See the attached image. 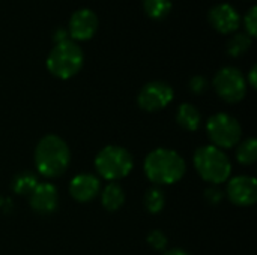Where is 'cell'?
I'll return each mask as SVG.
<instances>
[{"label": "cell", "instance_id": "cell-8", "mask_svg": "<svg viewBox=\"0 0 257 255\" xmlns=\"http://www.w3.org/2000/svg\"><path fill=\"white\" fill-rule=\"evenodd\" d=\"M175 92L173 87L161 80L149 81L146 83L139 95H137V104L143 111L155 113L160 110H164L172 101H173Z\"/></svg>", "mask_w": 257, "mask_h": 255}, {"label": "cell", "instance_id": "cell-7", "mask_svg": "<svg viewBox=\"0 0 257 255\" xmlns=\"http://www.w3.org/2000/svg\"><path fill=\"white\" fill-rule=\"evenodd\" d=\"M212 86L217 92V95L229 102V104H236L242 101L247 95V80L245 75L242 74L241 69L235 66H224L221 68L214 80Z\"/></svg>", "mask_w": 257, "mask_h": 255}, {"label": "cell", "instance_id": "cell-6", "mask_svg": "<svg viewBox=\"0 0 257 255\" xmlns=\"http://www.w3.org/2000/svg\"><path fill=\"white\" fill-rule=\"evenodd\" d=\"M206 132L212 146L224 150L239 144L242 138V128L236 117L227 113H217L206 122Z\"/></svg>", "mask_w": 257, "mask_h": 255}, {"label": "cell", "instance_id": "cell-10", "mask_svg": "<svg viewBox=\"0 0 257 255\" xmlns=\"http://www.w3.org/2000/svg\"><path fill=\"white\" fill-rule=\"evenodd\" d=\"M29 204L32 210L41 216L53 215L59 207L57 188L50 182H39L29 195Z\"/></svg>", "mask_w": 257, "mask_h": 255}, {"label": "cell", "instance_id": "cell-21", "mask_svg": "<svg viewBox=\"0 0 257 255\" xmlns=\"http://www.w3.org/2000/svg\"><path fill=\"white\" fill-rule=\"evenodd\" d=\"M148 245L155 251H164L167 246V236L161 230H154L148 234Z\"/></svg>", "mask_w": 257, "mask_h": 255}, {"label": "cell", "instance_id": "cell-5", "mask_svg": "<svg viewBox=\"0 0 257 255\" xmlns=\"http://www.w3.org/2000/svg\"><path fill=\"white\" fill-rule=\"evenodd\" d=\"M95 170L96 173L108 180L117 182L125 179L134 168L133 155L120 146H105L95 156Z\"/></svg>", "mask_w": 257, "mask_h": 255}, {"label": "cell", "instance_id": "cell-26", "mask_svg": "<svg viewBox=\"0 0 257 255\" xmlns=\"http://www.w3.org/2000/svg\"><path fill=\"white\" fill-rule=\"evenodd\" d=\"M256 72H257V66L256 65H253V66H251V69H250V72H248V78H245V80H247V83H248L251 87H256V84H257Z\"/></svg>", "mask_w": 257, "mask_h": 255}, {"label": "cell", "instance_id": "cell-15", "mask_svg": "<svg viewBox=\"0 0 257 255\" xmlns=\"http://www.w3.org/2000/svg\"><path fill=\"white\" fill-rule=\"evenodd\" d=\"M102 207L108 212H116L125 204V191L117 182H110L101 192Z\"/></svg>", "mask_w": 257, "mask_h": 255}, {"label": "cell", "instance_id": "cell-18", "mask_svg": "<svg viewBox=\"0 0 257 255\" xmlns=\"http://www.w3.org/2000/svg\"><path fill=\"white\" fill-rule=\"evenodd\" d=\"M143 204L149 213H152V215L160 213L166 206V195H164L163 189H160L157 186L148 189L145 194V198H143Z\"/></svg>", "mask_w": 257, "mask_h": 255}, {"label": "cell", "instance_id": "cell-13", "mask_svg": "<svg viewBox=\"0 0 257 255\" xmlns=\"http://www.w3.org/2000/svg\"><path fill=\"white\" fill-rule=\"evenodd\" d=\"M101 192V182L95 174L81 173L69 182V195L78 203H89Z\"/></svg>", "mask_w": 257, "mask_h": 255}, {"label": "cell", "instance_id": "cell-24", "mask_svg": "<svg viewBox=\"0 0 257 255\" xmlns=\"http://www.w3.org/2000/svg\"><path fill=\"white\" fill-rule=\"evenodd\" d=\"M206 200L211 203V204H218L221 200H223V192L217 188H211L206 191Z\"/></svg>", "mask_w": 257, "mask_h": 255}, {"label": "cell", "instance_id": "cell-23", "mask_svg": "<svg viewBox=\"0 0 257 255\" xmlns=\"http://www.w3.org/2000/svg\"><path fill=\"white\" fill-rule=\"evenodd\" d=\"M188 86H190V90H191L193 93L202 95L203 92H206L209 83H208V78H206V77H203V75H194V77H191Z\"/></svg>", "mask_w": 257, "mask_h": 255}, {"label": "cell", "instance_id": "cell-2", "mask_svg": "<svg viewBox=\"0 0 257 255\" xmlns=\"http://www.w3.org/2000/svg\"><path fill=\"white\" fill-rule=\"evenodd\" d=\"M145 176L157 186L178 183L187 173L185 159L173 149H154L143 162Z\"/></svg>", "mask_w": 257, "mask_h": 255}, {"label": "cell", "instance_id": "cell-14", "mask_svg": "<svg viewBox=\"0 0 257 255\" xmlns=\"http://www.w3.org/2000/svg\"><path fill=\"white\" fill-rule=\"evenodd\" d=\"M200 122H202V116H200V111L196 105L190 104V102H185V104H181L176 110V123L185 129V131H190V132H194L199 129L200 126Z\"/></svg>", "mask_w": 257, "mask_h": 255}, {"label": "cell", "instance_id": "cell-19", "mask_svg": "<svg viewBox=\"0 0 257 255\" xmlns=\"http://www.w3.org/2000/svg\"><path fill=\"white\" fill-rule=\"evenodd\" d=\"M226 47H227V53L232 57H239L251 47V36L247 32L233 33V36L227 41Z\"/></svg>", "mask_w": 257, "mask_h": 255}, {"label": "cell", "instance_id": "cell-4", "mask_svg": "<svg viewBox=\"0 0 257 255\" xmlns=\"http://www.w3.org/2000/svg\"><path fill=\"white\" fill-rule=\"evenodd\" d=\"M84 63V53L81 47L72 41L65 39L56 42L47 56V69L60 80H68L80 72Z\"/></svg>", "mask_w": 257, "mask_h": 255}, {"label": "cell", "instance_id": "cell-9", "mask_svg": "<svg viewBox=\"0 0 257 255\" xmlns=\"http://www.w3.org/2000/svg\"><path fill=\"white\" fill-rule=\"evenodd\" d=\"M226 195L233 204L250 207L257 201V180L253 176H235L227 180Z\"/></svg>", "mask_w": 257, "mask_h": 255}, {"label": "cell", "instance_id": "cell-25", "mask_svg": "<svg viewBox=\"0 0 257 255\" xmlns=\"http://www.w3.org/2000/svg\"><path fill=\"white\" fill-rule=\"evenodd\" d=\"M54 41L56 42H60V41H65V39H68V30L65 29V27H59L57 30H56V33H54Z\"/></svg>", "mask_w": 257, "mask_h": 255}, {"label": "cell", "instance_id": "cell-20", "mask_svg": "<svg viewBox=\"0 0 257 255\" xmlns=\"http://www.w3.org/2000/svg\"><path fill=\"white\" fill-rule=\"evenodd\" d=\"M143 9L151 18H164L172 9V0H143Z\"/></svg>", "mask_w": 257, "mask_h": 255}, {"label": "cell", "instance_id": "cell-3", "mask_svg": "<svg viewBox=\"0 0 257 255\" xmlns=\"http://www.w3.org/2000/svg\"><path fill=\"white\" fill-rule=\"evenodd\" d=\"M193 162H194V168L199 173V176L205 182H208L214 186L221 185L230 179L232 162H230L229 156L226 155L224 150H221L212 144L199 147L194 153Z\"/></svg>", "mask_w": 257, "mask_h": 255}, {"label": "cell", "instance_id": "cell-27", "mask_svg": "<svg viewBox=\"0 0 257 255\" xmlns=\"http://www.w3.org/2000/svg\"><path fill=\"white\" fill-rule=\"evenodd\" d=\"M164 255H190L187 251H184V249H181V248H173V249H169V251H166Z\"/></svg>", "mask_w": 257, "mask_h": 255}, {"label": "cell", "instance_id": "cell-16", "mask_svg": "<svg viewBox=\"0 0 257 255\" xmlns=\"http://www.w3.org/2000/svg\"><path fill=\"white\" fill-rule=\"evenodd\" d=\"M38 177L36 174L30 173V171H23L20 174H17L11 183V188L15 194L18 195H30V192L36 188L38 185Z\"/></svg>", "mask_w": 257, "mask_h": 255}, {"label": "cell", "instance_id": "cell-12", "mask_svg": "<svg viewBox=\"0 0 257 255\" xmlns=\"http://www.w3.org/2000/svg\"><path fill=\"white\" fill-rule=\"evenodd\" d=\"M208 20L215 30L221 33H232L239 27L241 15L230 3H218L209 9Z\"/></svg>", "mask_w": 257, "mask_h": 255}, {"label": "cell", "instance_id": "cell-22", "mask_svg": "<svg viewBox=\"0 0 257 255\" xmlns=\"http://www.w3.org/2000/svg\"><path fill=\"white\" fill-rule=\"evenodd\" d=\"M244 23H245V32L253 38L256 36L257 30V6H251L248 9V12L244 17Z\"/></svg>", "mask_w": 257, "mask_h": 255}, {"label": "cell", "instance_id": "cell-1", "mask_svg": "<svg viewBox=\"0 0 257 255\" xmlns=\"http://www.w3.org/2000/svg\"><path fill=\"white\" fill-rule=\"evenodd\" d=\"M33 159L41 176L45 179H57L65 174L71 164V150L62 137L47 134L38 141Z\"/></svg>", "mask_w": 257, "mask_h": 255}, {"label": "cell", "instance_id": "cell-17", "mask_svg": "<svg viewBox=\"0 0 257 255\" xmlns=\"http://www.w3.org/2000/svg\"><path fill=\"white\" fill-rule=\"evenodd\" d=\"M236 159L242 165H253L257 161V141L250 137L244 141H239L236 149Z\"/></svg>", "mask_w": 257, "mask_h": 255}, {"label": "cell", "instance_id": "cell-11", "mask_svg": "<svg viewBox=\"0 0 257 255\" xmlns=\"http://www.w3.org/2000/svg\"><path fill=\"white\" fill-rule=\"evenodd\" d=\"M96 29H98V15L89 8H81L71 15L66 30L72 39L86 41L95 35Z\"/></svg>", "mask_w": 257, "mask_h": 255}]
</instances>
